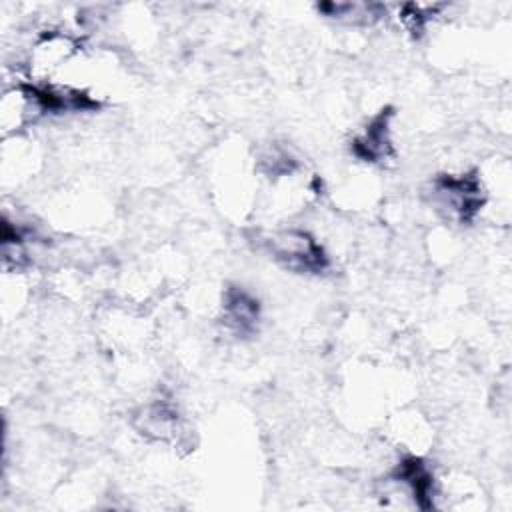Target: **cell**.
<instances>
[{
  "mask_svg": "<svg viewBox=\"0 0 512 512\" xmlns=\"http://www.w3.org/2000/svg\"><path fill=\"white\" fill-rule=\"evenodd\" d=\"M224 322L230 330L244 334L258 322V302L244 290H228L222 302Z\"/></svg>",
  "mask_w": 512,
  "mask_h": 512,
  "instance_id": "3957f363",
  "label": "cell"
},
{
  "mask_svg": "<svg viewBox=\"0 0 512 512\" xmlns=\"http://www.w3.org/2000/svg\"><path fill=\"white\" fill-rule=\"evenodd\" d=\"M354 154L366 162H382L392 152V138H390V124L388 116H376L360 136L354 138Z\"/></svg>",
  "mask_w": 512,
  "mask_h": 512,
  "instance_id": "7a4b0ae2",
  "label": "cell"
},
{
  "mask_svg": "<svg viewBox=\"0 0 512 512\" xmlns=\"http://www.w3.org/2000/svg\"><path fill=\"white\" fill-rule=\"evenodd\" d=\"M270 254L288 270L322 272L328 266V256L316 238L296 226L276 228L266 236Z\"/></svg>",
  "mask_w": 512,
  "mask_h": 512,
  "instance_id": "6da1fadb",
  "label": "cell"
}]
</instances>
